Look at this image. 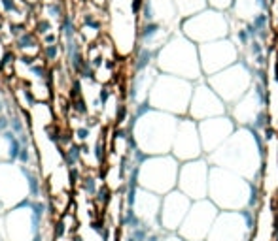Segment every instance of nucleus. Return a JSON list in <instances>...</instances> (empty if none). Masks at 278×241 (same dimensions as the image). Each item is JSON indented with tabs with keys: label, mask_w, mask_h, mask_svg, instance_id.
<instances>
[{
	"label": "nucleus",
	"mask_w": 278,
	"mask_h": 241,
	"mask_svg": "<svg viewBox=\"0 0 278 241\" xmlns=\"http://www.w3.org/2000/svg\"><path fill=\"white\" fill-rule=\"evenodd\" d=\"M265 155L267 145L263 136L250 126H236L233 136L206 158L212 166H222L244 175L250 181L261 183L265 173Z\"/></svg>",
	"instance_id": "1"
},
{
	"label": "nucleus",
	"mask_w": 278,
	"mask_h": 241,
	"mask_svg": "<svg viewBox=\"0 0 278 241\" xmlns=\"http://www.w3.org/2000/svg\"><path fill=\"white\" fill-rule=\"evenodd\" d=\"M208 198L222 211H240L246 207L257 211L261 207V183L250 181L222 166H212Z\"/></svg>",
	"instance_id": "2"
},
{
	"label": "nucleus",
	"mask_w": 278,
	"mask_h": 241,
	"mask_svg": "<svg viewBox=\"0 0 278 241\" xmlns=\"http://www.w3.org/2000/svg\"><path fill=\"white\" fill-rule=\"evenodd\" d=\"M180 117L153 109L140 117H131V134L137 141V147L148 157L151 155H169L174 141Z\"/></svg>",
	"instance_id": "3"
},
{
	"label": "nucleus",
	"mask_w": 278,
	"mask_h": 241,
	"mask_svg": "<svg viewBox=\"0 0 278 241\" xmlns=\"http://www.w3.org/2000/svg\"><path fill=\"white\" fill-rule=\"evenodd\" d=\"M155 66L159 68L161 73H171L176 77L189 79L193 83L204 77L199 45L184 34L171 36V40L157 51Z\"/></svg>",
	"instance_id": "4"
},
{
	"label": "nucleus",
	"mask_w": 278,
	"mask_h": 241,
	"mask_svg": "<svg viewBox=\"0 0 278 241\" xmlns=\"http://www.w3.org/2000/svg\"><path fill=\"white\" fill-rule=\"evenodd\" d=\"M195 83L171 73H159L151 87L148 102L153 109H161L176 117H185L191 104Z\"/></svg>",
	"instance_id": "5"
},
{
	"label": "nucleus",
	"mask_w": 278,
	"mask_h": 241,
	"mask_svg": "<svg viewBox=\"0 0 278 241\" xmlns=\"http://www.w3.org/2000/svg\"><path fill=\"white\" fill-rule=\"evenodd\" d=\"M180 164L182 162L172 153L146 157L139 168V185L142 189L165 196L167 192L178 189Z\"/></svg>",
	"instance_id": "6"
},
{
	"label": "nucleus",
	"mask_w": 278,
	"mask_h": 241,
	"mask_svg": "<svg viewBox=\"0 0 278 241\" xmlns=\"http://www.w3.org/2000/svg\"><path fill=\"white\" fill-rule=\"evenodd\" d=\"M204 79L208 81V85L220 95V98L229 107L252 89V85L256 81V72H254L252 64L240 59L233 66H229V68H225V70L214 73V75H208Z\"/></svg>",
	"instance_id": "7"
},
{
	"label": "nucleus",
	"mask_w": 278,
	"mask_h": 241,
	"mask_svg": "<svg viewBox=\"0 0 278 241\" xmlns=\"http://www.w3.org/2000/svg\"><path fill=\"white\" fill-rule=\"evenodd\" d=\"M257 228V211H220L206 241H252Z\"/></svg>",
	"instance_id": "8"
},
{
	"label": "nucleus",
	"mask_w": 278,
	"mask_h": 241,
	"mask_svg": "<svg viewBox=\"0 0 278 241\" xmlns=\"http://www.w3.org/2000/svg\"><path fill=\"white\" fill-rule=\"evenodd\" d=\"M229 32H231V27H229L227 15L214 8H206L182 21V34L197 45L227 38Z\"/></svg>",
	"instance_id": "9"
},
{
	"label": "nucleus",
	"mask_w": 278,
	"mask_h": 241,
	"mask_svg": "<svg viewBox=\"0 0 278 241\" xmlns=\"http://www.w3.org/2000/svg\"><path fill=\"white\" fill-rule=\"evenodd\" d=\"M220 211L222 209L210 198L195 200L187 217L184 219L178 234L185 241H206Z\"/></svg>",
	"instance_id": "10"
},
{
	"label": "nucleus",
	"mask_w": 278,
	"mask_h": 241,
	"mask_svg": "<svg viewBox=\"0 0 278 241\" xmlns=\"http://www.w3.org/2000/svg\"><path fill=\"white\" fill-rule=\"evenodd\" d=\"M199 57H201L203 75L208 77V75H214V73L222 72L225 68L238 63L240 61V49L233 40L222 38V40H214V42L201 43L199 45Z\"/></svg>",
	"instance_id": "11"
},
{
	"label": "nucleus",
	"mask_w": 278,
	"mask_h": 241,
	"mask_svg": "<svg viewBox=\"0 0 278 241\" xmlns=\"http://www.w3.org/2000/svg\"><path fill=\"white\" fill-rule=\"evenodd\" d=\"M210 168H212V164L206 157L182 162L180 173H178V189L182 190L185 196H189L193 202L208 198Z\"/></svg>",
	"instance_id": "12"
},
{
	"label": "nucleus",
	"mask_w": 278,
	"mask_h": 241,
	"mask_svg": "<svg viewBox=\"0 0 278 241\" xmlns=\"http://www.w3.org/2000/svg\"><path fill=\"white\" fill-rule=\"evenodd\" d=\"M171 153L178 158L180 162L195 160V158L204 157L203 141H201V132H199V123L189 115L180 117L178 128L174 134Z\"/></svg>",
	"instance_id": "13"
},
{
	"label": "nucleus",
	"mask_w": 278,
	"mask_h": 241,
	"mask_svg": "<svg viewBox=\"0 0 278 241\" xmlns=\"http://www.w3.org/2000/svg\"><path fill=\"white\" fill-rule=\"evenodd\" d=\"M227 109H229L227 104L220 98V95L208 85V81L204 77L199 79V81H195L191 104H189L187 115L191 117V119H195L197 123H201V121L210 119V117L225 115Z\"/></svg>",
	"instance_id": "14"
},
{
	"label": "nucleus",
	"mask_w": 278,
	"mask_h": 241,
	"mask_svg": "<svg viewBox=\"0 0 278 241\" xmlns=\"http://www.w3.org/2000/svg\"><path fill=\"white\" fill-rule=\"evenodd\" d=\"M236 130V123L229 113L218 117H210L199 123V132H201V141H203L204 157L212 155L216 149L224 145L229 138L233 136Z\"/></svg>",
	"instance_id": "15"
},
{
	"label": "nucleus",
	"mask_w": 278,
	"mask_h": 241,
	"mask_svg": "<svg viewBox=\"0 0 278 241\" xmlns=\"http://www.w3.org/2000/svg\"><path fill=\"white\" fill-rule=\"evenodd\" d=\"M193 200L185 196L180 189L167 192L161 200V215L159 224L163 232H178L182 226L184 219L191 209Z\"/></svg>",
	"instance_id": "16"
},
{
	"label": "nucleus",
	"mask_w": 278,
	"mask_h": 241,
	"mask_svg": "<svg viewBox=\"0 0 278 241\" xmlns=\"http://www.w3.org/2000/svg\"><path fill=\"white\" fill-rule=\"evenodd\" d=\"M161 200L163 196L151 192V190H146L139 187L137 192H135V198L131 202V206L127 207H133L135 213L140 217V220L151 228V230H157L161 228L159 224V215H161Z\"/></svg>",
	"instance_id": "17"
},
{
	"label": "nucleus",
	"mask_w": 278,
	"mask_h": 241,
	"mask_svg": "<svg viewBox=\"0 0 278 241\" xmlns=\"http://www.w3.org/2000/svg\"><path fill=\"white\" fill-rule=\"evenodd\" d=\"M21 139L15 132L11 130H6L4 134H0V155H2V160L4 162H17L19 158V153H21Z\"/></svg>",
	"instance_id": "18"
},
{
	"label": "nucleus",
	"mask_w": 278,
	"mask_h": 241,
	"mask_svg": "<svg viewBox=\"0 0 278 241\" xmlns=\"http://www.w3.org/2000/svg\"><path fill=\"white\" fill-rule=\"evenodd\" d=\"M15 47L23 53V55H31V57H38L42 49L38 47V40H36V34L31 31H25L21 36L15 38Z\"/></svg>",
	"instance_id": "19"
},
{
	"label": "nucleus",
	"mask_w": 278,
	"mask_h": 241,
	"mask_svg": "<svg viewBox=\"0 0 278 241\" xmlns=\"http://www.w3.org/2000/svg\"><path fill=\"white\" fill-rule=\"evenodd\" d=\"M13 95H15L13 102H15V105H19L21 109H32L34 105L38 104V100H36V96H34L29 83H21L19 87H15Z\"/></svg>",
	"instance_id": "20"
},
{
	"label": "nucleus",
	"mask_w": 278,
	"mask_h": 241,
	"mask_svg": "<svg viewBox=\"0 0 278 241\" xmlns=\"http://www.w3.org/2000/svg\"><path fill=\"white\" fill-rule=\"evenodd\" d=\"M174 4H176L178 15H182L184 19H185L189 15H195L199 11L206 10L208 0H174Z\"/></svg>",
	"instance_id": "21"
},
{
	"label": "nucleus",
	"mask_w": 278,
	"mask_h": 241,
	"mask_svg": "<svg viewBox=\"0 0 278 241\" xmlns=\"http://www.w3.org/2000/svg\"><path fill=\"white\" fill-rule=\"evenodd\" d=\"M23 173H25V179H27V189H29V196L34 200H40V194H42V181H40V175L36 170H32L31 166H23Z\"/></svg>",
	"instance_id": "22"
},
{
	"label": "nucleus",
	"mask_w": 278,
	"mask_h": 241,
	"mask_svg": "<svg viewBox=\"0 0 278 241\" xmlns=\"http://www.w3.org/2000/svg\"><path fill=\"white\" fill-rule=\"evenodd\" d=\"M63 160L68 168H76L82 162V143L72 141L68 147H64L63 151Z\"/></svg>",
	"instance_id": "23"
},
{
	"label": "nucleus",
	"mask_w": 278,
	"mask_h": 241,
	"mask_svg": "<svg viewBox=\"0 0 278 241\" xmlns=\"http://www.w3.org/2000/svg\"><path fill=\"white\" fill-rule=\"evenodd\" d=\"M61 53H63V47L61 43H49V45H44L42 47V55L44 57V63L46 64H55L59 59H61Z\"/></svg>",
	"instance_id": "24"
},
{
	"label": "nucleus",
	"mask_w": 278,
	"mask_h": 241,
	"mask_svg": "<svg viewBox=\"0 0 278 241\" xmlns=\"http://www.w3.org/2000/svg\"><path fill=\"white\" fill-rule=\"evenodd\" d=\"M80 187L84 190V194L93 198L96 194V190L100 189V181H98V177H95V175H84V177L80 179Z\"/></svg>",
	"instance_id": "25"
},
{
	"label": "nucleus",
	"mask_w": 278,
	"mask_h": 241,
	"mask_svg": "<svg viewBox=\"0 0 278 241\" xmlns=\"http://www.w3.org/2000/svg\"><path fill=\"white\" fill-rule=\"evenodd\" d=\"M95 198V204L98 206V207H106L108 204L114 200V196H112V189L108 187V185H102L100 189L96 190V194L93 196Z\"/></svg>",
	"instance_id": "26"
},
{
	"label": "nucleus",
	"mask_w": 278,
	"mask_h": 241,
	"mask_svg": "<svg viewBox=\"0 0 278 241\" xmlns=\"http://www.w3.org/2000/svg\"><path fill=\"white\" fill-rule=\"evenodd\" d=\"M106 151H108L106 141H104V138L100 136L98 139H96L95 147H93V155H95V164H102V162L106 160Z\"/></svg>",
	"instance_id": "27"
},
{
	"label": "nucleus",
	"mask_w": 278,
	"mask_h": 241,
	"mask_svg": "<svg viewBox=\"0 0 278 241\" xmlns=\"http://www.w3.org/2000/svg\"><path fill=\"white\" fill-rule=\"evenodd\" d=\"M31 160H32V145H23L21 147V153H19V158H17V162L21 164V166H31Z\"/></svg>",
	"instance_id": "28"
},
{
	"label": "nucleus",
	"mask_w": 278,
	"mask_h": 241,
	"mask_svg": "<svg viewBox=\"0 0 278 241\" xmlns=\"http://www.w3.org/2000/svg\"><path fill=\"white\" fill-rule=\"evenodd\" d=\"M74 136H76V141L78 143H86L87 139H89V136H91V128L87 125L84 126H78L74 130Z\"/></svg>",
	"instance_id": "29"
},
{
	"label": "nucleus",
	"mask_w": 278,
	"mask_h": 241,
	"mask_svg": "<svg viewBox=\"0 0 278 241\" xmlns=\"http://www.w3.org/2000/svg\"><path fill=\"white\" fill-rule=\"evenodd\" d=\"M233 2H235V0H208V6L214 8V10L224 11V10H231Z\"/></svg>",
	"instance_id": "30"
},
{
	"label": "nucleus",
	"mask_w": 278,
	"mask_h": 241,
	"mask_svg": "<svg viewBox=\"0 0 278 241\" xmlns=\"http://www.w3.org/2000/svg\"><path fill=\"white\" fill-rule=\"evenodd\" d=\"M51 31H53V25L47 21V19H42V21H38V25H36V34H40V36H46V34H49Z\"/></svg>",
	"instance_id": "31"
},
{
	"label": "nucleus",
	"mask_w": 278,
	"mask_h": 241,
	"mask_svg": "<svg viewBox=\"0 0 278 241\" xmlns=\"http://www.w3.org/2000/svg\"><path fill=\"white\" fill-rule=\"evenodd\" d=\"M47 13H49L51 19H61V17H63V10H61V6H59L57 2H51V4L47 6Z\"/></svg>",
	"instance_id": "32"
},
{
	"label": "nucleus",
	"mask_w": 278,
	"mask_h": 241,
	"mask_svg": "<svg viewBox=\"0 0 278 241\" xmlns=\"http://www.w3.org/2000/svg\"><path fill=\"white\" fill-rule=\"evenodd\" d=\"M10 130V113H0V134Z\"/></svg>",
	"instance_id": "33"
},
{
	"label": "nucleus",
	"mask_w": 278,
	"mask_h": 241,
	"mask_svg": "<svg viewBox=\"0 0 278 241\" xmlns=\"http://www.w3.org/2000/svg\"><path fill=\"white\" fill-rule=\"evenodd\" d=\"M161 241H185L178 232H165Z\"/></svg>",
	"instance_id": "34"
},
{
	"label": "nucleus",
	"mask_w": 278,
	"mask_h": 241,
	"mask_svg": "<svg viewBox=\"0 0 278 241\" xmlns=\"http://www.w3.org/2000/svg\"><path fill=\"white\" fill-rule=\"evenodd\" d=\"M57 42H59V36H57L55 32H49V34L42 36V43H44V45H49V43H57Z\"/></svg>",
	"instance_id": "35"
},
{
	"label": "nucleus",
	"mask_w": 278,
	"mask_h": 241,
	"mask_svg": "<svg viewBox=\"0 0 278 241\" xmlns=\"http://www.w3.org/2000/svg\"><path fill=\"white\" fill-rule=\"evenodd\" d=\"M10 109V105H8V100H4L2 96H0V113H6Z\"/></svg>",
	"instance_id": "36"
},
{
	"label": "nucleus",
	"mask_w": 278,
	"mask_h": 241,
	"mask_svg": "<svg viewBox=\"0 0 278 241\" xmlns=\"http://www.w3.org/2000/svg\"><path fill=\"white\" fill-rule=\"evenodd\" d=\"M93 4H96V6H104L106 4V0H91Z\"/></svg>",
	"instance_id": "37"
},
{
	"label": "nucleus",
	"mask_w": 278,
	"mask_h": 241,
	"mask_svg": "<svg viewBox=\"0 0 278 241\" xmlns=\"http://www.w3.org/2000/svg\"><path fill=\"white\" fill-rule=\"evenodd\" d=\"M0 213H2V202H0Z\"/></svg>",
	"instance_id": "38"
}]
</instances>
